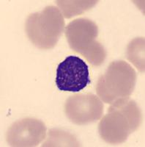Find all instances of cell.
<instances>
[{"mask_svg": "<svg viewBox=\"0 0 145 147\" xmlns=\"http://www.w3.org/2000/svg\"><path fill=\"white\" fill-rule=\"evenodd\" d=\"M142 112L134 100L122 99L109 107L98 124V132L104 141L110 144H122L140 127Z\"/></svg>", "mask_w": 145, "mask_h": 147, "instance_id": "1", "label": "cell"}, {"mask_svg": "<svg viewBox=\"0 0 145 147\" xmlns=\"http://www.w3.org/2000/svg\"><path fill=\"white\" fill-rule=\"evenodd\" d=\"M65 19L55 6H47L40 12L30 14L25 30L32 44L40 49H51L58 43L65 30Z\"/></svg>", "mask_w": 145, "mask_h": 147, "instance_id": "2", "label": "cell"}, {"mask_svg": "<svg viewBox=\"0 0 145 147\" xmlns=\"http://www.w3.org/2000/svg\"><path fill=\"white\" fill-rule=\"evenodd\" d=\"M137 75L134 69L123 60L112 62L97 82L96 91L102 102L113 104L128 99L135 89Z\"/></svg>", "mask_w": 145, "mask_h": 147, "instance_id": "3", "label": "cell"}, {"mask_svg": "<svg viewBox=\"0 0 145 147\" xmlns=\"http://www.w3.org/2000/svg\"><path fill=\"white\" fill-rule=\"evenodd\" d=\"M65 37L70 48L83 55L90 63L99 66L104 63L106 51L96 40L98 27L88 18H78L72 21L65 29Z\"/></svg>", "mask_w": 145, "mask_h": 147, "instance_id": "4", "label": "cell"}, {"mask_svg": "<svg viewBox=\"0 0 145 147\" xmlns=\"http://www.w3.org/2000/svg\"><path fill=\"white\" fill-rule=\"evenodd\" d=\"M55 82L61 91H81L90 82L88 65L78 56L70 55L57 66Z\"/></svg>", "mask_w": 145, "mask_h": 147, "instance_id": "5", "label": "cell"}, {"mask_svg": "<svg viewBox=\"0 0 145 147\" xmlns=\"http://www.w3.org/2000/svg\"><path fill=\"white\" fill-rule=\"evenodd\" d=\"M104 108L101 99L92 94L70 96L65 104V115L77 125H84L100 120L104 114Z\"/></svg>", "mask_w": 145, "mask_h": 147, "instance_id": "6", "label": "cell"}, {"mask_svg": "<svg viewBox=\"0 0 145 147\" xmlns=\"http://www.w3.org/2000/svg\"><path fill=\"white\" fill-rule=\"evenodd\" d=\"M46 137V127L42 121L26 118L17 121L9 127L6 136L11 146H37Z\"/></svg>", "mask_w": 145, "mask_h": 147, "instance_id": "7", "label": "cell"}, {"mask_svg": "<svg viewBox=\"0 0 145 147\" xmlns=\"http://www.w3.org/2000/svg\"><path fill=\"white\" fill-rule=\"evenodd\" d=\"M57 4V6L59 7V10L62 13L63 17L66 18H70L72 17L76 16L81 15L84 13L87 10H90L94 7L97 3L98 1H63V0H59L56 1Z\"/></svg>", "mask_w": 145, "mask_h": 147, "instance_id": "8", "label": "cell"}, {"mask_svg": "<svg viewBox=\"0 0 145 147\" xmlns=\"http://www.w3.org/2000/svg\"><path fill=\"white\" fill-rule=\"evenodd\" d=\"M76 138L68 132L51 129L49 130L47 140L42 146H79Z\"/></svg>", "mask_w": 145, "mask_h": 147, "instance_id": "9", "label": "cell"}, {"mask_svg": "<svg viewBox=\"0 0 145 147\" xmlns=\"http://www.w3.org/2000/svg\"><path fill=\"white\" fill-rule=\"evenodd\" d=\"M127 57L141 72H144V38H134L129 43Z\"/></svg>", "mask_w": 145, "mask_h": 147, "instance_id": "10", "label": "cell"}]
</instances>
